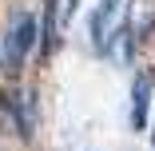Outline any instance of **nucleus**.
<instances>
[{"mask_svg":"<svg viewBox=\"0 0 155 151\" xmlns=\"http://www.w3.org/2000/svg\"><path fill=\"white\" fill-rule=\"evenodd\" d=\"M36 44V16L32 12H16L8 24V40H4V60H8V72H20L24 56L32 52Z\"/></svg>","mask_w":155,"mask_h":151,"instance_id":"1","label":"nucleus"},{"mask_svg":"<svg viewBox=\"0 0 155 151\" xmlns=\"http://www.w3.org/2000/svg\"><path fill=\"white\" fill-rule=\"evenodd\" d=\"M147 103H151V76L139 72L135 84H131V127L135 131L147 127Z\"/></svg>","mask_w":155,"mask_h":151,"instance_id":"2","label":"nucleus"},{"mask_svg":"<svg viewBox=\"0 0 155 151\" xmlns=\"http://www.w3.org/2000/svg\"><path fill=\"white\" fill-rule=\"evenodd\" d=\"M44 56H52V48H56V0H48V16H44Z\"/></svg>","mask_w":155,"mask_h":151,"instance_id":"3","label":"nucleus"}]
</instances>
